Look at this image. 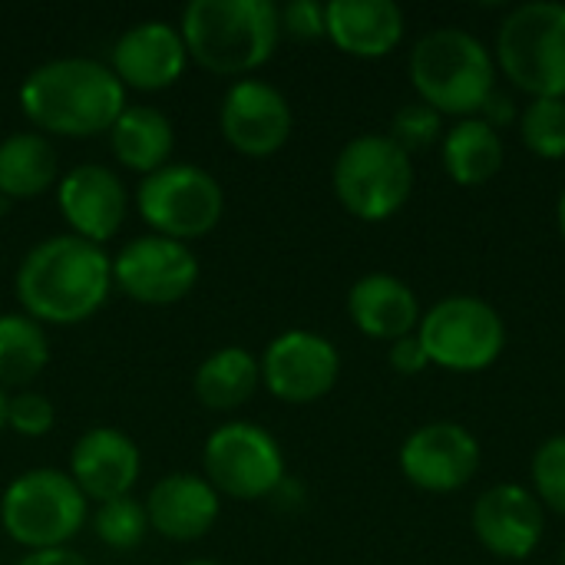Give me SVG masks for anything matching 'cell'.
<instances>
[{
  "instance_id": "17",
  "label": "cell",
  "mask_w": 565,
  "mask_h": 565,
  "mask_svg": "<svg viewBox=\"0 0 565 565\" xmlns=\"http://www.w3.org/2000/svg\"><path fill=\"white\" fill-rule=\"evenodd\" d=\"M56 202L73 235L93 245H106L129 215L126 182L113 169L96 162H83L70 169L56 182Z\"/></svg>"
},
{
  "instance_id": "27",
  "label": "cell",
  "mask_w": 565,
  "mask_h": 565,
  "mask_svg": "<svg viewBox=\"0 0 565 565\" xmlns=\"http://www.w3.org/2000/svg\"><path fill=\"white\" fill-rule=\"evenodd\" d=\"M93 533L103 546L116 550V553H129L136 546H142L146 533H149V516H146V503L129 497L119 500H106L96 503L93 513Z\"/></svg>"
},
{
  "instance_id": "33",
  "label": "cell",
  "mask_w": 565,
  "mask_h": 565,
  "mask_svg": "<svg viewBox=\"0 0 565 565\" xmlns=\"http://www.w3.org/2000/svg\"><path fill=\"white\" fill-rule=\"evenodd\" d=\"M387 361H391V367H394L397 374H404V377H414V374H420V371L430 364V358H427V351H424L417 331L407 334V338H401V341H394L391 351H387Z\"/></svg>"
},
{
  "instance_id": "2",
  "label": "cell",
  "mask_w": 565,
  "mask_h": 565,
  "mask_svg": "<svg viewBox=\"0 0 565 565\" xmlns=\"http://www.w3.org/2000/svg\"><path fill=\"white\" fill-rule=\"evenodd\" d=\"M20 109L43 136L89 139L113 129L126 109V86L103 60L56 56L26 73Z\"/></svg>"
},
{
  "instance_id": "26",
  "label": "cell",
  "mask_w": 565,
  "mask_h": 565,
  "mask_svg": "<svg viewBox=\"0 0 565 565\" xmlns=\"http://www.w3.org/2000/svg\"><path fill=\"white\" fill-rule=\"evenodd\" d=\"M50 364V338L23 311L0 315V387H26Z\"/></svg>"
},
{
  "instance_id": "5",
  "label": "cell",
  "mask_w": 565,
  "mask_h": 565,
  "mask_svg": "<svg viewBox=\"0 0 565 565\" xmlns=\"http://www.w3.org/2000/svg\"><path fill=\"white\" fill-rule=\"evenodd\" d=\"M89 516V500L70 473L36 467L13 477L0 497V526L26 553L66 546Z\"/></svg>"
},
{
  "instance_id": "29",
  "label": "cell",
  "mask_w": 565,
  "mask_h": 565,
  "mask_svg": "<svg viewBox=\"0 0 565 565\" xmlns=\"http://www.w3.org/2000/svg\"><path fill=\"white\" fill-rule=\"evenodd\" d=\"M533 493L543 507L565 516V434L550 437L533 454Z\"/></svg>"
},
{
  "instance_id": "4",
  "label": "cell",
  "mask_w": 565,
  "mask_h": 565,
  "mask_svg": "<svg viewBox=\"0 0 565 565\" xmlns=\"http://www.w3.org/2000/svg\"><path fill=\"white\" fill-rule=\"evenodd\" d=\"M411 79L420 103L440 116H477L497 89V63L490 50L460 26H437L411 50Z\"/></svg>"
},
{
  "instance_id": "19",
  "label": "cell",
  "mask_w": 565,
  "mask_h": 565,
  "mask_svg": "<svg viewBox=\"0 0 565 565\" xmlns=\"http://www.w3.org/2000/svg\"><path fill=\"white\" fill-rule=\"evenodd\" d=\"M142 503L149 530L172 543H195L209 536L222 513V497L199 473H166Z\"/></svg>"
},
{
  "instance_id": "3",
  "label": "cell",
  "mask_w": 565,
  "mask_h": 565,
  "mask_svg": "<svg viewBox=\"0 0 565 565\" xmlns=\"http://www.w3.org/2000/svg\"><path fill=\"white\" fill-rule=\"evenodd\" d=\"M179 33L189 60L202 70L245 79L271 60L281 23L271 0H192L182 10Z\"/></svg>"
},
{
  "instance_id": "20",
  "label": "cell",
  "mask_w": 565,
  "mask_h": 565,
  "mask_svg": "<svg viewBox=\"0 0 565 565\" xmlns=\"http://www.w3.org/2000/svg\"><path fill=\"white\" fill-rule=\"evenodd\" d=\"M324 36L358 60H381L404 40V10L394 0H331Z\"/></svg>"
},
{
  "instance_id": "38",
  "label": "cell",
  "mask_w": 565,
  "mask_h": 565,
  "mask_svg": "<svg viewBox=\"0 0 565 565\" xmlns=\"http://www.w3.org/2000/svg\"><path fill=\"white\" fill-rule=\"evenodd\" d=\"M185 565H222V563H212V559H192V563Z\"/></svg>"
},
{
  "instance_id": "25",
  "label": "cell",
  "mask_w": 565,
  "mask_h": 565,
  "mask_svg": "<svg viewBox=\"0 0 565 565\" xmlns=\"http://www.w3.org/2000/svg\"><path fill=\"white\" fill-rule=\"evenodd\" d=\"M444 169L457 185H483L503 169V139L500 132L483 122L480 116L460 119L450 132L440 139Z\"/></svg>"
},
{
  "instance_id": "6",
  "label": "cell",
  "mask_w": 565,
  "mask_h": 565,
  "mask_svg": "<svg viewBox=\"0 0 565 565\" xmlns=\"http://www.w3.org/2000/svg\"><path fill=\"white\" fill-rule=\"evenodd\" d=\"M331 185L344 212L361 222H384L407 205L414 192V162L391 136L364 132L338 152Z\"/></svg>"
},
{
  "instance_id": "1",
  "label": "cell",
  "mask_w": 565,
  "mask_h": 565,
  "mask_svg": "<svg viewBox=\"0 0 565 565\" xmlns=\"http://www.w3.org/2000/svg\"><path fill=\"white\" fill-rule=\"evenodd\" d=\"M23 315L40 324L70 328L89 321L113 291V258L73 232L36 242L13 278Z\"/></svg>"
},
{
  "instance_id": "13",
  "label": "cell",
  "mask_w": 565,
  "mask_h": 565,
  "mask_svg": "<svg viewBox=\"0 0 565 565\" xmlns=\"http://www.w3.org/2000/svg\"><path fill=\"white\" fill-rule=\"evenodd\" d=\"M218 126L235 152L268 159L291 139L295 113L278 86L265 79H235L222 96Z\"/></svg>"
},
{
  "instance_id": "35",
  "label": "cell",
  "mask_w": 565,
  "mask_h": 565,
  "mask_svg": "<svg viewBox=\"0 0 565 565\" xmlns=\"http://www.w3.org/2000/svg\"><path fill=\"white\" fill-rule=\"evenodd\" d=\"M17 565H89L86 556H79L76 550L70 546H60V550H40V553H26Z\"/></svg>"
},
{
  "instance_id": "24",
  "label": "cell",
  "mask_w": 565,
  "mask_h": 565,
  "mask_svg": "<svg viewBox=\"0 0 565 565\" xmlns=\"http://www.w3.org/2000/svg\"><path fill=\"white\" fill-rule=\"evenodd\" d=\"M60 156L43 132H10L0 139V199H36L56 185Z\"/></svg>"
},
{
  "instance_id": "22",
  "label": "cell",
  "mask_w": 565,
  "mask_h": 565,
  "mask_svg": "<svg viewBox=\"0 0 565 565\" xmlns=\"http://www.w3.org/2000/svg\"><path fill=\"white\" fill-rule=\"evenodd\" d=\"M109 136V149L119 159V166L139 172V175H152L156 169L169 166L172 149H175V129L169 122V116L156 106H129L119 113V119L113 122Z\"/></svg>"
},
{
  "instance_id": "8",
  "label": "cell",
  "mask_w": 565,
  "mask_h": 565,
  "mask_svg": "<svg viewBox=\"0 0 565 565\" xmlns=\"http://www.w3.org/2000/svg\"><path fill=\"white\" fill-rule=\"evenodd\" d=\"M136 209L152 235L189 245L222 222L225 192L218 179L202 166L169 162L152 175H142L136 189Z\"/></svg>"
},
{
  "instance_id": "15",
  "label": "cell",
  "mask_w": 565,
  "mask_h": 565,
  "mask_svg": "<svg viewBox=\"0 0 565 565\" xmlns=\"http://www.w3.org/2000/svg\"><path fill=\"white\" fill-rule=\"evenodd\" d=\"M189 66V50L175 23L142 20L119 33L109 50V70L126 89L159 93L182 79Z\"/></svg>"
},
{
  "instance_id": "36",
  "label": "cell",
  "mask_w": 565,
  "mask_h": 565,
  "mask_svg": "<svg viewBox=\"0 0 565 565\" xmlns=\"http://www.w3.org/2000/svg\"><path fill=\"white\" fill-rule=\"evenodd\" d=\"M556 222H559V232H563V242H565V192L559 195V205H556Z\"/></svg>"
},
{
  "instance_id": "16",
  "label": "cell",
  "mask_w": 565,
  "mask_h": 565,
  "mask_svg": "<svg viewBox=\"0 0 565 565\" xmlns=\"http://www.w3.org/2000/svg\"><path fill=\"white\" fill-rule=\"evenodd\" d=\"M543 503L520 483L490 487L473 503V533L480 546L497 559H530L543 543Z\"/></svg>"
},
{
  "instance_id": "12",
  "label": "cell",
  "mask_w": 565,
  "mask_h": 565,
  "mask_svg": "<svg viewBox=\"0 0 565 565\" xmlns=\"http://www.w3.org/2000/svg\"><path fill=\"white\" fill-rule=\"evenodd\" d=\"M262 384L285 404H315L328 397L341 377L338 348L315 331H285L262 354Z\"/></svg>"
},
{
  "instance_id": "18",
  "label": "cell",
  "mask_w": 565,
  "mask_h": 565,
  "mask_svg": "<svg viewBox=\"0 0 565 565\" xmlns=\"http://www.w3.org/2000/svg\"><path fill=\"white\" fill-rule=\"evenodd\" d=\"M142 470L139 447L116 427H89L70 450V477L93 503L129 497Z\"/></svg>"
},
{
  "instance_id": "21",
  "label": "cell",
  "mask_w": 565,
  "mask_h": 565,
  "mask_svg": "<svg viewBox=\"0 0 565 565\" xmlns=\"http://www.w3.org/2000/svg\"><path fill=\"white\" fill-rule=\"evenodd\" d=\"M348 315L354 328L374 341H401L417 331L420 305L407 281L374 271L351 285L348 291Z\"/></svg>"
},
{
  "instance_id": "37",
  "label": "cell",
  "mask_w": 565,
  "mask_h": 565,
  "mask_svg": "<svg viewBox=\"0 0 565 565\" xmlns=\"http://www.w3.org/2000/svg\"><path fill=\"white\" fill-rule=\"evenodd\" d=\"M7 430V394H3V387H0V434Z\"/></svg>"
},
{
  "instance_id": "28",
  "label": "cell",
  "mask_w": 565,
  "mask_h": 565,
  "mask_svg": "<svg viewBox=\"0 0 565 565\" xmlns=\"http://www.w3.org/2000/svg\"><path fill=\"white\" fill-rule=\"evenodd\" d=\"M520 136L540 159L565 156V99H530L520 113Z\"/></svg>"
},
{
  "instance_id": "39",
  "label": "cell",
  "mask_w": 565,
  "mask_h": 565,
  "mask_svg": "<svg viewBox=\"0 0 565 565\" xmlns=\"http://www.w3.org/2000/svg\"><path fill=\"white\" fill-rule=\"evenodd\" d=\"M563 565H565V546H563Z\"/></svg>"
},
{
  "instance_id": "10",
  "label": "cell",
  "mask_w": 565,
  "mask_h": 565,
  "mask_svg": "<svg viewBox=\"0 0 565 565\" xmlns=\"http://www.w3.org/2000/svg\"><path fill=\"white\" fill-rule=\"evenodd\" d=\"M202 470L218 497L242 503L275 497L288 480L278 440L252 420H228L215 427L202 447Z\"/></svg>"
},
{
  "instance_id": "31",
  "label": "cell",
  "mask_w": 565,
  "mask_h": 565,
  "mask_svg": "<svg viewBox=\"0 0 565 565\" xmlns=\"http://www.w3.org/2000/svg\"><path fill=\"white\" fill-rule=\"evenodd\" d=\"M56 424V411L46 394L40 391H20L7 397V427L20 437H46Z\"/></svg>"
},
{
  "instance_id": "11",
  "label": "cell",
  "mask_w": 565,
  "mask_h": 565,
  "mask_svg": "<svg viewBox=\"0 0 565 565\" xmlns=\"http://www.w3.org/2000/svg\"><path fill=\"white\" fill-rule=\"evenodd\" d=\"M199 281V258L185 242L162 235H139L113 258V288L139 305H175L192 295Z\"/></svg>"
},
{
  "instance_id": "9",
  "label": "cell",
  "mask_w": 565,
  "mask_h": 565,
  "mask_svg": "<svg viewBox=\"0 0 565 565\" xmlns=\"http://www.w3.org/2000/svg\"><path fill=\"white\" fill-rule=\"evenodd\" d=\"M417 338L430 364L454 374H477L503 354L507 324L490 301L473 295H450L420 315Z\"/></svg>"
},
{
  "instance_id": "34",
  "label": "cell",
  "mask_w": 565,
  "mask_h": 565,
  "mask_svg": "<svg viewBox=\"0 0 565 565\" xmlns=\"http://www.w3.org/2000/svg\"><path fill=\"white\" fill-rule=\"evenodd\" d=\"M480 113H483L480 119H483V122H490L493 129H497V126H510V122L516 119V106H513V99H510L507 93H500V89H493V93H490V99L483 103V109H480Z\"/></svg>"
},
{
  "instance_id": "23",
  "label": "cell",
  "mask_w": 565,
  "mask_h": 565,
  "mask_svg": "<svg viewBox=\"0 0 565 565\" xmlns=\"http://www.w3.org/2000/svg\"><path fill=\"white\" fill-rule=\"evenodd\" d=\"M258 384H262L258 358L238 344H228V348L212 351L199 364L192 387H195V397L202 407L228 414V411H238L242 404H248L255 397Z\"/></svg>"
},
{
  "instance_id": "14",
  "label": "cell",
  "mask_w": 565,
  "mask_h": 565,
  "mask_svg": "<svg viewBox=\"0 0 565 565\" xmlns=\"http://www.w3.org/2000/svg\"><path fill=\"white\" fill-rule=\"evenodd\" d=\"M401 470L417 490L457 493L480 470V444L467 427L454 420H434L404 440Z\"/></svg>"
},
{
  "instance_id": "32",
  "label": "cell",
  "mask_w": 565,
  "mask_h": 565,
  "mask_svg": "<svg viewBox=\"0 0 565 565\" xmlns=\"http://www.w3.org/2000/svg\"><path fill=\"white\" fill-rule=\"evenodd\" d=\"M278 23H281V33H288L295 40H318V36H324V3L291 0L285 7H278Z\"/></svg>"
},
{
  "instance_id": "30",
  "label": "cell",
  "mask_w": 565,
  "mask_h": 565,
  "mask_svg": "<svg viewBox=\"0 0 565 565\" xmlns=\"http://www.w3.org/2000/svg\"><path fill=\"white\" fill-rule=\"evenodd\" d=\"M391 139L411 156L420 149H430L437 139H444V116L427 106V103H407L397 109L394 122H391Z\"/></svg>"
},
{
  "instance_id": "7",
  "label": "cell",
  "mask_w": 565,
  "mask_h": 565,
  "mask_svg": "<svg viewBox=\"0 0 565 565\" xmlns=\"http://www.w3.org/2000/svg\"><path fill=\"white\" fill-rule=\"evenodd\" d=\"M507 79L533 99H565V3L536 0L507 13L497 36Z\"/></svg>"
}]
</instances>
